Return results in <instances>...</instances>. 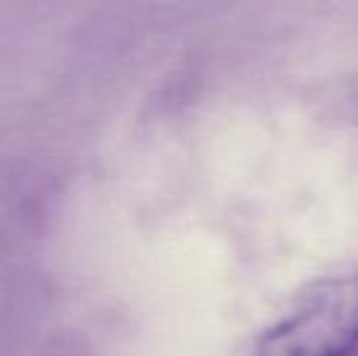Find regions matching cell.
Here are the masks:
<instances>
[{"label": "cell", "mask_w": 358, "mask_h": 356, "mask_svg": "<svg viewBox=\"0 0 358 356\" xmlns=\"http://www.w3.org/2000/svg\"><path fill=\"white\" fill-rule=\"evenodd\" d=\"M358 271L305 288L261 337L256 356H356Z\"/></svg>", "instance_id": "obj_1"}]
</instances>
